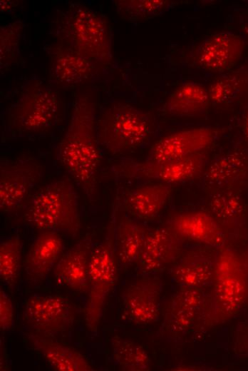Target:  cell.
<instances>
[{
	"label": "cell",
	"mask_w": 248,
	"mask_h": 371,
	"mask_svg": "<svg viewBox=\"0 0 248 371\" xmlns=\"http://www.w3.org/2000/svg\"><path fill=\"white\" fill-rule=\"evenodd\" d=\"M210 101L217 105L229 104L248 94V65L221 73L209 85Z\"/></svg>",
	"instance_id": "obj_27"
},
{
	"label": "cell",
	"mask_w": 248,
	"mask_h": 371,
	"mask_svg": "<svg viewBox=\"0 0 248 371\" xmlns=\"http://www.w3.org/2000/svg\"><path fill=\"white\" fill-rule=\"evenodd\" d=\"M217 129L210 126L182 130L162 137L150 148L146 160L162 162L205 151L217 139Z\"/></svg>",
	"instance_id": "obj_12"
},
{
	"label": "cell",
	"mask_w": 248,
	"mask_h": 371,
	"mask_svg": "<svg viewBox=\"0 0 248 371\" xmlns=\"http://www.w3.org/2000/svg\"><path fill=\"white\" fill-rule=\"evenodd\" d=\"M24 22L18 19L0 27V68L11 65L19 56V44Z\"/></svg>",
	"instance_id": "obj_31"
},
{
	"label": "cell",
	"mask_w": 248,
	"mask_h": 371,
	"mask_svg": "<svg viewBox=\"0 0 248 371\" xmlns=\"http://www.w3.org/2000/svg\"><path fill=\"white\" fill-rule=\"evenodd\" d=\"M171 184L158 183L140 186L128 191L123 206L135 218L150 220L156 218L169 200Z\"/></svg>",
	"instance_id": "obj_23"
},
{
	"label": "cell",
	"mask_w": 248,
	"mask_h": 371,
	"mask_svg": "<svg viewBox=\"0 0 248 371\" xmlns=\"http://www.w3.org/2000/svg\"><path fill=\"white\" fill-rule=\"evenodd\" d=\"M24 321L45 337L69 329L75 320V310L66 298L58 295H33L23 309Z\"/></svg>",
	"instance_id": "obj_9"
},
{
	"label": "cell",
	"mask_w": 248,
	"mask_h": 371,
	"mask_svg": "<svg viewBox=\"0 0 248 371\" xmlns=\"http://www.w3.org/2000/svg\"><path fill=\"white\" fill-rule=\"evenodd\" d=\"M212 285L202 312L207 325H219L231 319L248 297V273L242 258L227 245L217 253Z\"/></svg>",
	"instance_id": "obj_2"
},
{
	"label": "cell",
	"mask_w": 248,
	"mask_h": 371,
	"mask_svg": "<svg viewBox=\"0 0 248 371\" xmlns=\"http://www.w3.org/2000/svg\"><path fill=\"white\" fill-rule=\"evenodd\" d=\"M207 88L187 81L177 87L163 105L165 113L175 116H192L203 113L210 103Z\"/></svg>",
	"instance_id": "obj_25"
},
{
	"label": "cell",
	"mask_w": 248,
	"mask_h": 371,
	"mask_svg": "<svg viewBox=\"0 0 248 371\" xmlns=\"http://www.w3.org/2000/svg\"><path fill=\"white\" fill-rule=\"evenodd\" d=\"M242 31L248 41V24H245L242 25Z\"/></svg>",
	"instance_id": "obj_37"
},
{
	"label": "cell",
	"mask_w": 248,
	"mask_h": 371,
	"mask_svg": "<svg viewBox=\"0 0 248 371\" xmlns=\"http://www.w3.org/2000/svg\"><path fill=\"white\" fill-rule=\"evenodd\" d=\"M217 254L202 249L189 250L171 265L170 275L180 287L201 288L212 284Z\"/></svg>",
	"instance_id": "obj_21"
},
{
	"label": "cell",
	"mask_w": 248,
	"mask_h": 371,
	"mask_svg": "<svg viewBox=\"0 0 248 371\" xmlns=\"http://www.w3.org/2000/svg\"><path fill=\"white\" fill-rule=\"evenodd\" d=\"M242 260H243V263H244L245 269L248 273V248H247V250L245 253L244 258H242Z\"/></svg>",
	"instance_id": "obj_36"
},
{
	"label": "cell",
	"mask_w": 248,
	"mask_h": 371,
	"mask_svg": "<svg viewBox=\"0 0 248 371\" xmlns=\"http://www.w3.org/2000/svg\"><path fill=\"white\" fill-rule=\"evenodd\" d=\"M111 347L114 361L122 370H150V356L140 345L115 335L111 339Z\"/></svg>",
	"instance_id": "obj_28"
},
{
	"label": "cell",
	"mask_w": 248,
	"mask_h": 371,
	"mask_svg": "<svg viewBox=\"0 0 248 371\" xmlns=\"http://www.w3.org/2000/svg\"><path fill=\"white\" fill-rule=\"evenodd\" d=\"M243 131L244 136L248 141V106L244 111L243 116Z\"/></svg>",
	"instance_id": "obj_35"
},
{
	"label": "cell",
	"mask_w": 248,
	"mask_h": 371,
	"mask_svg": "<svg viewBox=\"0 0 248 371\" xmlns=\"http://www.w3.org/2000/svg\"><path fill=\"white\" fill-rule=\"evenodd\" d=\"M236 350L242 355L248 356V325L240 327L236 337Z\"/></svg>",
	"instance_id": "obj_33"
},
{
	"label": "cell",
	"mask_w": 248,
	"mask_h": 371,
	"mask_svg": "<svg viewBox=\"0 0 248 371\" xmlns=\"http://www.w3.org/2000/svg\"><path fill=\"white\" fill-rule=\"evenodd\" d=\"M240 190H219L210 193L207 205L215 218L231 240L246 235L247 212Z\"/></svg>",
	"instance_id": "obj_19"
},
{
	"label": "cell",
	"mask_w": 248,
	"mask_h": 371,
	"mask_svg": "<svg viewBox=\"0 0 248 371\" xmlns=\"http://www.w3.org/2000/svg\"><path fill=\"white\" fill-rule=\"evenodd\" d=\"M33 347L58 371H93V367L77 350L48 337L31 334Z\"/></svg>",
	"instance_id": "obj_24"
},
{
	"label": "cell",
	"mask_w": 248,
	"mask_h": 371,
	"mask_svg": "<svg viewBox=\"0 0 248 371\" xmlns=\"http://www.w3.org/2000/svg\"><path fill=\"white\" fill-rule=\"evenodd\" d=\"M25 220L41 230L63 232L75 236L81 225L78 195L66 178L53 181L33 197L24 213Z\"/></svg>",
	"instance_id": "obj_5"
},
{
	"label": "cell",
	"mask_w": 248,
	"mask_h": 371,
	"mask_svg": "<svg viewBox=\"0 0 248 371\" xmlns=\"http://www.w3.org/2000/svg\"><path fill=\"white\" fill-rule=\"evenodd\" d=\"M205 151L162 162L123 159L110 170L118 178L153 179L167 184L182 183L202 175L208 163Z\"/></svg>",
	"instance_id": "obj_8"
},
{
	"label": "cell",
	"mask_w": 248,
	"mask_h": 371,
	"mask_svg": "<svg viewBox=\"0 0 248 371\" xmlns=\"http://www.w3.org/2000/svg\"><path fill=\"white\" fill-rule=\"evenodd\" d=\"M54 88L38 78L29 80L9 110L11 128L30 134L52 128L61 110V99Z\"/></svg>",
	"instance_id": "obj_7"
},
{
	"label": "cell",
	"mask_w": 248,
	"mask_h": 371,
	"mask_svg": "<svg viewBox=\"0 0 248 371\" xmlns=\"http://www.w3.org/2000/svg\"><path fill=\"white\" fill-rule=\"evenodd\" d=\"M148 230L144 225L130 217L121 216L115 232L116 255L121 265L128 266L137 262Z\"/></svg>",
	"instance_id": "obj_26"
},
{
	"label": "cell",
	"mask_w": 248,
	"mask_h": 371,
	"mask_svg": "<svg viewBox=\"0 0 248 371\" xmlns=\"http://www.w3.org/2000/svg\"><path fill=\"white\" fill-rule=\"evenodd\" d=\"M93 94L83 91L74 100L70 121L57 148V159L92 200L96 197L100 162Z\"/></svg>",
	"instance_id": "obj_1"
},
{
	"label": "cell",
	"mask_w": 248,
	"mask_h": 371,
	"mask_svg": "<svg viewBox=\"0 0 248 371\" xmlns=\"http://www.w3.org/2000/svg\"><path fill=\"white\" fill-rule=\"evenodd\" d=\"M63 247L58 232L43 230L32 243L24 260L29 279L35 282L44 280L57 263Z\"/></svg>",
	"instance_id": "obj_22"
},
{
	"label": "cell",
	"mask_w": 248,
	"mask_h": 371,
	"mask_svg": "<svg viewBox=\"0 0 248 371\" xmlns=\"http://www.w3.org/2000/svg\"><path fill=\"white\" fill-rule=\"evenodd\" d=\"M118 198L114 203L110 221L103 240L91 252L88 295L83 314L86 327L92 332H97L103 315L106 299L117 278V255L115 245V214Z\"/></svg>",
	"instance_id": "obj_6"
},
{
	"label": "cell",
	"mask_w": 248,
	"mask_h": 371,
	"mask_svg": "<svg viewBox=\"0 0 248 371\" xmlns=\"http://www.w3.org/2000/svg\"><path fill=\"white\" fill-rule=\"evenodd\" d=\"M182 249V239L166 223L149 230L136 262L137 270L143 276L159 273L175 263Z\"/></svg>",
	"instance_id": "obj_13"
},
{
	"label": "cell",
	"mask_w": 248,
	"mask_h": 371,
	"mask_svg": "<svg viewBox=\"0 0 248 371\" xmlns=\"http://www.w3.org/2000/svg\"><path fill=\"white\" fill-rule=\"evenodd\" d=\"M166 223L182 240L199 243L218 250L227 245L228 241L217 221L210 213L205 211L175 214Z\"/></svg>",
	"instance_id": "obj_18"
},
{
	"label": "cell",
	"mask_w": 248,
	"mask_h": 371,
	"mask_svg": "<svg viewBox=\"0 0 248 371\" xmlns=\"http://www.w3.org/2000/svg\"><path fill=\"white\" fill-rule=\"evenodd\" d=\"M22 243L18 235L2 240L0 243V277L8 286H14L18 280Z\"/></svg>",
	"instance_id": "obj_30"
},
{
	"label": "cell",
	"mask_w": 248,
	"mask_h": 371,
	"mask_svg": "<svg viewBox=\"0 0 248 371\" xmlns=\"http://www.w3.org/2000/svg\"><path fill=\"white\" fill-rule=\"evenodd\" d=\"M116 11L130 21H140L158 16L178 4L172 0H115Z\"/></svg>",
	"instance_id": "obj_29"
},
{
	"label": "cell",
	"mask_w": 248,
	"mask_h": 371,
	"mask_svg": "<svg viewBox=\"0 0 248 371\" xmlns=\"http://www.w3.org/2000/svg\"><path fill=\"white\" fill-rule=\"evenodd\" d=\"M154 131L152 116L125 102L110 103L96 120L99 145L113 155L127 153L145 146Z\"/></svg>",
	"instance_id": "obj_4"
},
{
	"label": "cell",
	"mask_w": 248,
	"mask_h": 371,
	"mask_svg": "<svg viewBox=\"0 0 248 371\" xmlns=\"http://www.w3.org/2000/svg\"><path fill=\"white\" fill-rule=\"evenodd\" d=\"M43 174L42 166L31 160L3 161L0 165V210L10 212L26 197Z\"/></svg>",
	"instance_id": "obj_11"
},
{
	"label": "cell",
	"mask_w": 248,
	"mask_h": 371,
	"mask_svg": "<svg viewBox=\"0 0 248 371\" xmlns=\"http://www.w3.org/2000/svg\"><path fill=\"white\" fill-rule=\"evenodd\" d=\"M205 300L202 289L180 287L165 308L161 333L175 336L190 330L202 314Z\"/></svg>",
	"instance_id": "obj_16"
},
{
	"label": "cell",
	"mask_w": 248,
	"mask_h": 371,
	"mask_svg": "<svg viewBox=\"0 0 248 371\" xmlns=\"http://www.w3.org/2000/svg\"><path fill=\"white\" fill-rule=\"evenodd\" d=\"M17 5V3L14 1H8V0H1L0 1V9L1 11H8L9 10L12 9L13 8L16 7Z\"/></svg>",
	"instance_id": "obj_34"
},
{
	"label": "cell",
	"mask_w": 248,
	"mask_h": 371,
	"mask_svg": "<svg viewBox=\"0 0 248 371\" xmlns=\"http://www.w3.org/2000/svg\"><path fill=\"white\" fill-rule=\"evenodd\" d=\"M162 282L157 278L143 276L123 293V305L128 318L137 325L155 322L160 314Z\"/></svg>",
	"instance_id": "obj_17"
},
{
	"label": "cell",
	"mask_w": 248,
	"mask_h": 371,
	"mask_svg": "<svg viewBox=\"0 0 248 371\" xmlns=\"http://www.w3.org/2000/svg\"><path fill=\"white\" fill-rule=\"evenodd\" d=\"M91 252L92 238L87 234L58 260L53 268L56 282L76 291L86 290Z\"/></svg>",
	"instance_id": "obj_20"
},
{
	"label": "cell",
	"mask_w": 248,
	"mask_h": 371,
	"mask_svg": "<svg viewBox=\"0 0 248 371\" xmlns=\"http://www.w3.org/2000/svg\"><path fill=\"white\" fill-rule=\"evenodd\" d=\"M244 49L242 36L229 31H219L197 44L190 52L189 60L200 69L222 73L237 65Z\"/></svg>",
	"instance_id": "obj_10"
},
{
	"label": "cell",
	"mask_w": 248,
	"mask_h": 371,
	"mask_svg": "<svg viewBox=\"0 0 248 371\" xmlns=\"http://www.w3.org/2000/svg\"><path fill=\"white\" fill-rule=\"evenodd\" d=\"M14 324V305L8 294L0 290V328L1 331L10 330Z\"/></svg>",
	"instance_id": "obj_32"
},
{
	"label": "cell",
	"mask_w": 248,
	"mask_h": 371,
	"mask_svg": "<svg viewBox=\"0 0 248 371\" xmlns=\"http://www.w3.org/2000/svg\"><path fill=\"white\" fill-rule=\"evenodd\" d=\"M202 182L210 193L216 190H242L248 186V150L234 148L207 163Z\"/></svg>",
	"instance_id": "obj_15"
},
{
	"label": "cell",
	"mask_w": 248,
	"mask_h": 371,
	"mask_svg": "<svg viewBox=\"0 0 248 371\" xmlns=\"http://www.w3.org/2000/svg\"><path fill=\"white\" fill-rule=\"evenodd\" d=\"M48 52L49 81L53 88H74L92 78L96 63L68 46L57 41L49 47Z\"/></svg>",
	"instance_id": "obj_14"
},
{
	"label": "cell",
	"mask_w": 248,
	"mask_h": 371,
	"mask_svg": "<svg viewBox=\"0 0 248 371\" xmlns=\"http://www.w3.org/2000/svg\"><path fill=\"white\" fill-rule=\"evenodd\" d=\"M55 34L58 41L96 64H109L113 59L107 20L83 4H73L61 14Z\"/></svg>",
	"instance_id": "obj_3"
}]
</instances>
